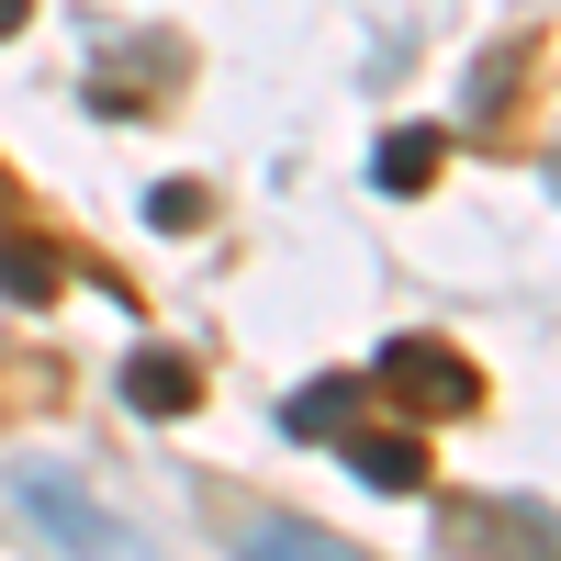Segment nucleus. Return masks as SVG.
<instances>
[{"mask_svg": "<svg viewBox=\"0 0 561 561\" xmlns=\"http://www.w3.org/2000/svg\"><path fill=\"white\" fill-rule=\"evenodd\" d=\"M438 158H449V135H438V124H404V135H382L370 180H382V192H427V180H438Z\"/></svg>", "mask_w": 561, "mask_h": 561, "instance_id": "obj_5", "label": "nucleus"}, {"mask_svg": "<svg viewBox=\"0 0 561 561\" xmlns=\"http://www.w3.org/2000/svg\"><path fill=\"white\" fill-rule=\"evenodd\" d=\"M34 23V0H0V34H23Z\"/></svg>", "mask_w": 561, "mask_h": 561, "instance_id": "obj_11", "label": "nucleus"}, {"mask_svg": "<svg viewBox=\"0 0 561 561\" xmlns=\"http://www.w3.org/2000/svg\"><path fill=\"white\" fill-rule=\"evenodd\" d=\"M472 539L505 561H561V517L550 505H472Z\"/></svg>", "mask_w": 561, "mask_h": 561, "instance_id": "obj_3", "label": "nucleus"}, {"mask_svg": "<svg viewBox=\"0 0 561 561\" xmlns=\"http://www.w3.org/2000/svg\"><path fill=\"white\" fill-rule=\"evenodd\" d=\"M192 393H203V370H192V359H169V348L124 359V404H135V415H180Z\"/></svg>", "mask_w": 561, "mask_h": 561, "instance_id": "obj_4", "label": "nucleus"}, {"mask_svg": "<svg viewBox=\"0 0 561 561\" xmlns=\"http://www.w3.org/2000/svg\"><path fill=\"white\" fill-rule=\"evenodd\" d=\"M348 415H359V382H304L293 404H280V427H293V438H337Z\"/></svg>", "mask_w": 561, "mask_h": 561, "instance_id": "obj_8", "label": "nucleus"}, {"mask_svg": "<svg viewBox=\"0 0 561 561\" xmlns=\"http://www.w3.org/2000/svg\"><path fill=\"white\" fill-rule=\"evenodd\" d=\"M382 382H393L404 404H449V415H460V404H472V359H449L438 337H393V348H382Z\"/></svg>", "mask_w": 561, "mask_h": 561, "instance_id": "obj_2", "label": "nucleus"}, {"mask_svg": "<svg viewBox=\"0 0 561 561\" xmlns=\"http://www.w3.org/2000/svg\"><path fill=\"white\" fill-rule=\"evenodd\" d=\"M0 293H12V304H57V248L0 237Z\"/></svg>", "mask_w": 561, "mask_h": 561, "instance_id": "obj_9", "label": "nucleus"}, {"mask_svg": "<svg viewBox=\"0 0 561 561\" xmlns=\"http://www.w3.org/2000/svg\"><path fill=\"white\" fill-rule=\"evenodd\" d=\"M147 225H169V237H180V225H203V192H192V180H158V192H147Z\"/></svg>", "mask_w": 561, "mask_h": 561, "instance_id": "obj_10", "label": "nucleus"}, {"mask_svg": "<svg viewBox=\"0 0 561 561\" xmlns=\"http://www.w3.org/2000/svg\"><path fill=\"white\" fill-rule=\"evenodd\" d=\"M12 494H23V517H34L45 539H57L68 561H147V539H135V528L113 517L102 494H79V483L57 472V460H23V472H12Z\"/></svg>", "mask_w": 561, "mask_h": 561, "instance_id": "obj_1", "label": "nucleus"}, {"mask_svg": "<svg viewBox=\"0 0 561 561\" xmlns=\"http://www.w3.org/2000/svg\"><path fill=\"white\" fill-rule=\"evenodd\" d=\"M237 561H359V550L325 539V528H304V517H259V528L237 539Z\"/></svg>", "mask_w": 561, "mask_h": 561, "instance_id": "obj_6", "label": "nucleus"}, {"mask_svg": "<svg viewBox=\"0 0 561 561\" xmlns=\"http://www.w3.org/2000/svg\"><path fill=\"white\" fill-rule=\"evenodd\" d=\"M348 472L370 494H415V483H427V449H415V438H348Z\"/></svg>", "mask_w": 561, "mask_h": 561, "instance_id": "obj_7", "label": "nucleus"}]
</instances>
